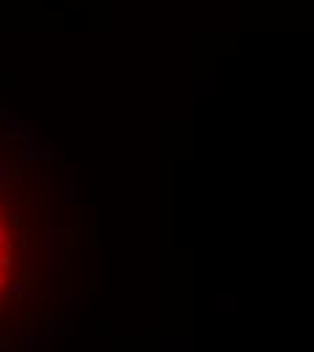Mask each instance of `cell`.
Returning a JSON list of instances; mask_svg holds the SVG:
<instances>
[{
    "label": "cell",
    "instance_id": "1",
    "mask_svg": "<svg viewBox=\"0 0 314 352\" xmlns=\"http://www.w3.org/2000/svg\"><path fill=\"white\" fill-rule=\"evenodd\" d=\"M14 268H22V263L14 257V241L9 236V228H6V214L0 209V295H3V287L9 284V274Z\"/></svg>",
    "mask_w": 314,
    "mask_h": 352
}]
</instances>
